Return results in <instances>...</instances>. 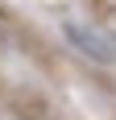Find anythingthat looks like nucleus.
Here are the masks:
<instances>
[{
	"label": "nucleus",
	"instance_id": "obj_1",
	"mask_svg": "<svg viewBox=\"0 0 116 120\" xmlns=\"http://www.w3.org/2000/svg\"><path fill=\"white\" fill-rule=\"evenodd\" d=\"M62 37L79 50L83 58L100 62V66H112V62H116V37L108 33V29H100V25H91V21L66 17V21H62Z\"/></svg>",
	"mask_w": 116,
	"mask_h": 120
}]
</instances>
